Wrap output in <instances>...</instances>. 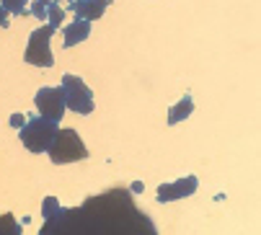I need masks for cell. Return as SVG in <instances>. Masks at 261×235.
I'll return each instance as SVG.
<instances>
[{
  "label": "cell",
  "mask_w": 261,
  "mask_h": 235,
  "mask_svg": "<svg viewBox=\"0 0 261 235\" xmlns=\"http://www.w3.org/2000/svg\"><path fill=\"white\" fill-rule=\"evenodd\" d=\"M47 21H49V29H60L62 21H65V8L60 6V0H52L49 8H47Z\"/></svg>",
  "instance_id": "8fae6325"
},
{
  "label": "cell",
  "mask_w": 261,
  "mask_h": 235,
  "mask_svg": "<svg viewBox=\"0 0 261 235\" xmlns=\"http://www.w3.org/2000/svg\"><path fill=\"white\" fill-rule=\"evenodd\" d=\"M49 39H52V29L42 26L36 29L29 39L26 47V62L36 65V67H52V49H49Z\"/></svg>",
  "instance_id": "5b68a950"
},
{
  "label": "cell",
  "mask_w": 261,
  "mask_h": 235,
  "mask_svg": "<svg viewBox=\"0 0 261 235\" xmlns=\"http://www.w3.org/2000/svg\"><path fill=\"white\" fill-rule=\"evenodd\" d=\"M65 47H75V44H81L83 39H88V34H91V21H86V18H78V21H72L70 26H65Z\"/></svg>",
  "instance_id": "9c48e42d"
},
{
  "label": "cell",
  "mask_w": 261,
  "mask_h": 235,
  "mask_svg": "<svg viewBox=\"0 0 261 235\" xmlns=\"http://www.w3.org/2000/svg\"><path fill=\"white\" fill-rule=\"evenodd\" d=\"M192 109H194V103H192V98H189V96L181 98V101H178V106H173V109H171V114H168V122H171V124H176L178 119H184V116H189V114H192Z\"/></svg>",
  "instance_id": "30bf717a"
},
{
  "label": "cell",
  "mask_w": 261,
  "mask_h": 235,
  "mask_svg": "<svg viewBox=\"0 0 261 235\" xmlns=\"http://www.w3.org/2000/svg\"><path fill=\"white\" fill-rule=\"evenodd\" d=\"M194 189H197V178L194 176H189V178H181V181H176V184H163L161 189H158V199L161 202H171V199H184V197H189V194H194Z\"/></svg>",
  "instance_id": "52a82bcc"
},
{
  "label": "cell",
  "mask_w": 261,
  "mask_h": 235,
  "mask_svg": "<svg viewBox=\"0 0 261 235\" xmlns=\"http://www.w3.org/2000/svg\"><path fill=\"white\" fill-rule=\"evenodd\" d=\"M47 152H49L52 163H57V166L60 163H72V161H83L88 155V150H86V145H83V140L78 137L75 129H57V135H55Z\"/></svg>",
  "instance_id": "7a4b0ae2"
},
{
  "label": "cell",
  "mask_w": 261,
  "mask_h": 235,
  "mask_svg": "<svg viewBox=\"0 0 261 235\" xmlns=\"http://www.w3.org/2000/svg\"><path fill=\"white\" fill-rule=\"evenodd\" d=\"M78 220H83L81 225H67L62 232H70L72 227H81L83 232H91L93 227H101L103 232L109 230H117V232H129L132 227L135 230H147L153 232L150 227V220L137 215L132 199L127 191H109L106 197H96L91 199L83 210H72Z\"/></svg>",
  "instance_id": "6da1fadb"
},
{
  "label": "cell",
  "mask_w": 261,
  "mask_h": 235,
  "mask_svg": "<svg viewBox=\"0 0 261 235\" xmlns=\"http://www.w3.org/2000/svg\"><path fill=\"white\" fill-rule=\"evenodd\" d=\"M106 6H109V0H75V3H72V11L78 13V18L96 21L98 16H103Z\"/></svg>",
  "instance_id": "ba28073f"
},
{
  "label": "cell",
  "mask_w": 261,
  "mask_h": 235,
  "mask_svg": "<svg viewBox=\"0 0 261 235\" xmlns=\"http://www.w3.org/2000/svg\"><path fill=\"white\" fill-rule=\"evenodd\" d=\"M36 109L44 119H52V122H60L62 114H65V91L62 88H42L34 98Z\"/></svg>",
  "instance_id": "8992f818"
},
{
  "label": "cell",
  "mask_w": 261,
  "mask_h": 235,
  "mask_svg": "<svg viewBox=\"0 0 261 235\" xmlns=\"http://www.w3.org/2000/svg\"><path fill=\"white\" fill-rule=\"evenodd\" d=\"M31 3V0H3V8L8 11V13H16V16H21V13H26V6Z\"/></svg>",
  "instance_id": "7c38bea8"
},
{
  "label": "cell",
  "mask_w": 261,
  "mask_h": 235,
  "mask_svg": "<svg viewBox=\"0 0 261 235\" xmlns=\"http://www.w3.org/2000/svg\"><path fill=\"white\" fill-rule=\"evenodd\" d=\"M57 135V122L44 119V116H36V119L26 122L21 127V142L26 145V150L31 152H44L49 150L52 140Z\"/></svg>",
  "instance_id": "3957f363"
},
{
  "label": "cell",
  "mask_w": 261,
  "mask_h": 235,
  "mask_svg": "<svg viewBox=\"0 0 261 235\" xmlns=\"http://www.w3.org/2000/svg\"><path fill=\"white\" fill-rule=\"evenodd\" d=\"M0 26H8V11L3 8V3H0Z\"/></svg>",
  "instance_id": "2e32d148"
},
{
  "label": "cell",
  "mask_w": 261,
  "mask_h": 235,
  "mask_svg": "<svg viewBox=\"0 0 261 235\" xmlns=\"http://www.w3.org/2000/svg\"><path fill=\"white\" fill-rule=\"evenodd\" d=\"M52 0H31V13L39 18V21H47V8H49Z\"/></svg>",
  "instance_id": "4fadbf2b"
},
{
  "label": "cell",
  "mask_w": 261,
  "mask_h": 235,
  "mask_svg": "<svg viewBox=\"0 0 261 235\" xmlns=\"http://www.w3.org/2000/svg\"><path fill=\"white\" fill-rule=\"evenodd\" d=\"M11 124H13L16 129H21V127L26 124V116H23V114H13V116H11Z\"/></svg>",
  "instance_id": "9a60e30c"
},
{
  "label": "cell",
  "mask_w": 261,
  "mask_h": 235,
  "mask_svg": "<svg viewBox=\"0 0 261 235\" xmlns=\"http://www.w3.org/2000/svg\"><path fill=\"white\" fill-rule=\"evenodd\" d=\"M62 91H65V106L75 114H91L93 111V93L81 81L78 75H62Z\"/></svg>",
  "instance_id": "277c9868"
},
{
  "label": "cell",
  "mask_w": 261,
  "mask_h": 235,
  "mask_svg": "<svg viewBox=\"0 0 261 235\" xmlns=\"http://www.w3.org/2000/svg\"><path fill=\"white\" fill-rule=\"evenodd\" d=\"M57 212H60V204H57V199H55V197H47V199H44V217L49 220V217H55Z\"/></svg>",
  "instance_id": "5bb4252c"
}]
</instances>
